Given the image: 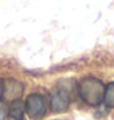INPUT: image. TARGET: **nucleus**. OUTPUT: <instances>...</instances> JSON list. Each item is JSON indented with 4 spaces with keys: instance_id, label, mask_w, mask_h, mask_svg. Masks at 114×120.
I'll return each instance as SVG.
<instances>
[{
    "instance_id": "obj_7",
    "label": "nucleus",
    "mask_w": 114,
    "mask_h": 120,
    "mask_svg": "<svg viewBox=\"0 0 114 120\" xmlns=\"http://www.w3.org/2000/svg\"><path fill=\"white\" fill-rule=\"evenodd\" d=\"M6 116H9V107L6 102L0 98V120H6Z\"/></svg>"
},
{
    "instance_id": "obj_6",
    "label": "nucleus",
    "mask_w": 114,
    "mask_h": 120,
    "mask_svg": "<svg viewBox=\"0 0 114 120\" xmlns=\"http://www.w3.org/2000/svg\"><path fill=\"white\" fill-rule=\"evenodd\" d=\"M103 103L107 108H114V82H109L106 86Z\"/></svg>"
},
{
    "instance_id": "obj_8",
    "label": "nucleus",
    "mask_w": 114,
    "mask_h": 120,
    "mask_svg": "<svg viewBox=\"0 0 114 120\" xmlns=\"http://www.w3.org/2000/svg\"><path fill=\"white\" fill-rule=\"evenodd\" d=\"M3 96V81L0 80V97Z\"/></svg>"
},
{
    "instance_id": "obj_1",
    "label": "nucleus",
    "mask_w": 114,
    "mask_h": 120,
    "mask_svg": "<svg viewBox=\"0 0 114 120\" xmlns=\"http://www.w3.org/2000/svg\"><path fill=\"white\" fill-rule=\"evenodd\" d=\"M77 91L84 102L90 105H98L104 98L106 86L98 79L86 77L79 83Z\"/></svg>"
},
{
    "instance_id": "obj_2",
    "label": "nucleus",
    "mask_w": 114,
    "mask_h": 120,
    "mask_svg": "<svg viewBox=\"0 0 114 120\" xmlns=\"http://www.w3.org/2000/svg\"><path fill=\"white\" fill-rule=\"evenodd\" d=\"M26 113L32 120H41L47 114V99L41 93H31L27 96Z\"/></svg>"
},
{
    "instance_id": "obj_5",
    "label": "nucleus",
    "mask_w": 114,
    "mask_h": 120,
    "mask_svg": "<svg viewBox=\"0 0 114 120\" xmlns=\"http://www.w3.org/2000/svg\"><path fill=\"white\" fill-rule=\"evenodd\" d=\"M26 105L21 99L14 101L9 105V118L10 120H25Z\"/></svg>"
},
{
    "instance_id": "obj_3",
    "label": "nucleus",
    "mask_w": 114,
    "mask_h": 120,
    "mask_svg": "<svg viewBox=\"0 0 114 120\" xmlns=\"http://www.w3.org/2000/svg\"><path fill=\"white\" fill-rule=\"evenodd\" d=\"M25 86L22 82L15 80V79H9L6 81H3V99L6 102H14L21 98L23 94Z\"/></svg>"
},
{
    "instance_id": "obj_4",
    "label": "nucleus",
    "mask_w": 114,
    "mask_h": 120,
    "mask_svg": "<svg viewBox=\"0 0 114 120\" xmlns=\"http://www.w3.org/2000/svg\"><path fill=\"white\" fill-rule=\"evenodd\" d=\"M69 104H70V97L66 91L57 88L50 93L49 105L54 113H64L65 110H68Z\"/></svg>"
}]
</instances>
